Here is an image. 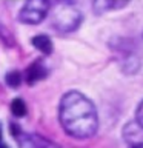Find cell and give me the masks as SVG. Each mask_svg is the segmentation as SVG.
<instances>
[{"mask_svg":"<svg viewBox=\"0 0 143 148\" xmlns=\"http://www.w3.org/2000/svg\"><path fill=\"white\" fill-rule=\"evenodd\" d=\"M59 120L63 131L78 140L94 137L99 130V113L94 102L80 91H68L62 96Z\"/></svg>","mask_w":143,"mask_h":148,"instance_id":"cell-1","label":"cell"},{"mask_svg":"<svg viewBox=\"0 0 143 148\" xmlns=\"http://www.w3.org/2000/svg\"><path fill=\"white\" fill-rule=\"evenodd\" d=\"M83 22V14L72 0H57L52 12V26L60 32L76 31Z\"/></svg>","mask_w":143,"mask_h":148,"instance_id":"cell-2","label":"cell"},{"mask_svg":"<svg viewBox=\"0 0 143 148\" xmlns=\"http://www.w3.org/2000/svg\"><path fill=\"white\" fill-rule=\"evenodd\" d=\"M49 8V0H26L18 12V20L25 25H39L46 18Z\"/></svg>","mask_w":143,"mask_h":148,"instance_id":"cell-3","label":"cell"},{"mask_svg":"<svg viewBox=\"0 0 143 148\" xmlns=\"http://www.w3.org/2000/svg\"><path fill=\"white\" fill-rule=\"evenodd\" d=\"M17 143L20 145V148H60L59 145H55L54 142L48 140V139L37 136V134H26L20 133L16 137Z\"/></svg>","mask_w":143,"mask_h":148,"instance_id":"cell-4","label":"cell"},{"mask_svg":"<svg viewBox=\"0 0 143 148\" xmlns=\"http://www.w3.org/2000/svg\"><path fill=\"white\" fill-rule=\"evenodd\" d=\"M48 73L49 71H48V68H46L43 60H34V62L25 69V74H23L25 77L23 79H25V82L28 85H34V83L46 79Z\"/></svg>","mask_w":143,"mask_h":148,"instance_id":"cell-5","label":"cell"},{"mask_svg":"<svg viewBox=\"0 0 143 148\" xmlns=\"http://www.w3.org/2000/svg\"><path fill=\"white\" fill-rule=\"evenodd\" d=\"M123 139L131 147L143 143V127H140L136 120H131L123 128Z\"/></svg>","mask_w":143,"mask_h":148,"instance_id":"cell-6","label":"cell"},{"mask_svg":"<svg viewBox=\"0 0 143 148\" xmlns=\"http://www.w3.org/2000/svg\"><path fill=\"white\" fill-rule=\"evenodd\" d=\"M129 0H94L92 8L95 14H105L112 9H120L126 5Z\"/></svg>","mask_w":143,"mask_h":148,"instance_id":"cell-7","label":"cell"},{"mask_svg":"<svg viewBox=\"0 0 143 148\" xmlns=\"http://www.w3.org/2000/svg\"><path fill=\"white\" fill-rule=\"evenodd\" d=\"M32 46H34L35 49H39L42 54L45 56H51L54 51V45H52V40H51V37L48 34H37L32 37L31 40Z\"/></svg>","mask_w":143,"mask_h":148,"instance_id":"cell-8","label":"cell"},{"mask_svg":"<svg viewBox=\"0 0 143 148\" xmlns=\"http://www.w3.org/2000/svg\"><path fill=\"white\" fill-rule=\"evenodd\" d=\"M23 82V74L16 71V69H12V71H8L6 74H5V83L11 88V90H16V88H18L22 85Z\"/></svg>","mask_w":143,"mask_h":148,"instance_id":"cell-9","label":"cell"},{"mask_svg":"<svg viewBox=\"0 0 143 148\" xmlns=\"http://www.w3.org/2000/svg\"><path fill=\"white\" fill-rule=\"evenodd\" d=\"M11 113H12V116H16V117H25L26 116L28 108H26V103L22 97H16V99L11 102Z\"/></svg>","mask_w":143,"mask_h":148,"instance_id":"cell-10","label":"cell"},{"mask_svg":"<svg viewBox=\"0 0 143 148\" xmlns=\"http://www.w3.org/2000/svg\"><path fill=\"white\" fill-rule=\"evenodd\" d=\"M136 122L140 125V127H143V99L138 102V105L136 108Z\"/></svg>","mask_w":143,"mask_h":148,"instance_id":"cell-11","label":"cell"},{"mask_svg":"<svg viewBox=\"0 0 143 148\" xmlns=\"http://www.w3.org/2000/svg\"><path fill=\"white\" fill-rule=\"evenodd\" d=\"M0 148H9V145H6V143H0Z\"/></svg>","mask_w":143,"mask_h":148,"instance_id":"cell-12","label":"cell"},{"mask_svg":"<svg viewBox=\"0 0 143 148\" xmlns=\"http://www.w3.org/2000/svg\"><path fill=\"white\" fill-rule=\"evenodd\" d=\"M132 148H143V143H138V145H134Z\"/></svg>","mask_w":143,"mask_h":148,"instance_id":"cell-13","label":"cell"},{"mask_svg":"<svg viewBox=\"0 0 143 148\" xmlns=\"http://www.w3.org/2000/svg\"><path fill=\"white\" fill-rule=\"evenodd\" d=\"M0 140H2V131H0Z\"/></svg>","mask_w":143,"mask_h":148,"instance_id":"cell-14","label":"cell"}]
</instances>
